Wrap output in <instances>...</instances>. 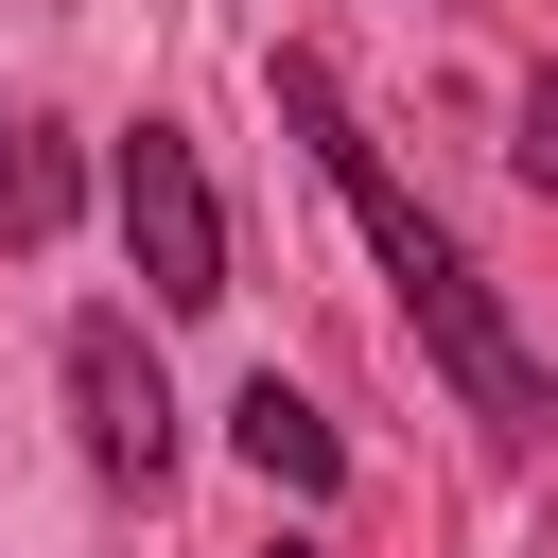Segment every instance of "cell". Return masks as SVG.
Instances as JSON below:
<instances>
[{
  "mask_svg": "<svg viewBox=\"0 0 558 558\" xmlns=\"http://www.w3.org/2000/svg\"><path fill=\"white\" fill-rule=\"evenodd\" d=\"M506 157H523V192H558V70L523 87V140H506Z\"/></svg>",
  "mask_w": 558,
  "mask_h": 558,
  "instance_id": "8992f818",
  "label": "cell"
},
{
  "mask_svg": "<svg viewBox=\"0 0 558 558\" xmlns=\"http://www.w3.org/2000/svg\"><path fill=\"white\" fill-rule=\"evenodd\" d=\"M105 209H122V262H140L157 314H209V296H227V209H209V157H192L174 122H122Z\"/></svg>",
  "mask_w": 558,
  "mask_h": 558,
  "instance_id": "7a4b0ae2",
  "label": "cell"
},
{
  "mask_svg": "<svg viewBox=\"0 0 558 558\" xmlns=\"http://www.w3.org/2000/svg\"><path fill=\"white\" fill-rule=\"evenodd\" d=\"M262 558H314V541H262Z\"/></svg>",
  "mask_w": 558,
  "mask_h": 558,
  "instance_id": "52a82bcc",
  "label": "cell"
},
{
  "mask_svg": "<svg viewBox=\"0 0 558 558\" xmlns=\"http://www.w3.org/2000/svg\"><path fill=\"white\" fill-rule=\"evenodd\" d=\"M70 418H87V471L105 488H157L174 471V384H157L140 314H70Z\"/></svg>",
  "mask_w": 558,
  "mask_h": 558,
  "instance_id": "3957f363",
  "label": "cell"
},
{
  "mask_svg": "<svg viewBox=\"0 0 558 558\" xmlns=\"http://www.w3.org/2000/svg\"><path fill=\"white\" fill-rule=\"evenodd\" d=\"M262 105H279V122L314 140L331 209L366 227V262H384L401 331H418V349H436V384H453V401L488 418V453H541V436H558V384H541V349L506 331V296L471 279V244H453V227H436V209L401 192V157H384V140H366V105L331 87V52H262Z\"/></svg>",
  "mask_w": 558,
  "mask_h": 558,
  "instance_id": "6da1fadb",
  "label": "cell"
},
{
  "mask_svg": "<svg viewBox=\"0 0 558 558\" xmlns=\"http://www.w3.org/2000/svg\"><path fill=\"white\" fill-rule=\"evenodd\" d=\"M227 453H244L262 488H296V506H331V488H349V436H331V418H314V401H296L279 366H262V384L227 401Z\"/></svg>",
  "mask_w": 558,
  "mask_h": 558,
  "instance_id": "277c9868",
  "label": "cell"
},
{
  "mask_svg": "<svg viewBox=\"0 0 558 558\" xmlns=\"http://www.w3.org/2000/svg\"><path fill=\"white\" fill-rule=\"evenodd\" d=\"M70 209H87V174L52 157V122H35V105H0V244H52Z\"/></svg>",
  "mask_w": 558,
  "mask_h": 558,
  "instance_id": "5b68a950",
  "label": "cell"
}]
</instances>
